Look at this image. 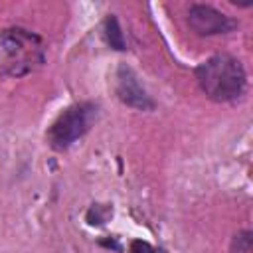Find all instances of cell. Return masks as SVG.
<instances>
[{"label":"cell","instance_id":"6","mask_svg":"<svg viewBox=\"0 0 253 253\" xmlns=\"http://www.w3.org/2000/svg\"><path fill=\"white\" fill-rule=\"evenodd\" d=\"M103 30H105V40H107V43H109L113 49H119V51L126 49V42H125L123 30H121L119 20H117L115 16H107Z\"/></svg>","mask_w":253,"mask_h":253},{"label":"cell","instance_id":"7","mask_svg":"<svg viewBox=\"0 0 253 253\" xmlns=\"http://www.w3.org/2000/svg\"><path fill=\"white\" fill-rule=\"evenodd\" d=\"M229 253H253V233L249 229H241L233 235Z\"/></svg>","mask_w":253,"mask_h":253},{"label":"cell","instance_id":"2","mask_svg":"<svg viewBox=\"0 0 253 253\" xmlns=\"http://www.w3.org/2000/svg\"><path fill=\"white\" fill-rule=\"evenodd\" d=\"M45 63L43 40L20 26L0 32V73L24 77Z\"/></svg>","mask_w":253,"mask_h":253},{"label":"cell","instance_id":"5","mask_svg":"<svg viewBox=\"0 0 253 253\" xmlns=\"http://www.w3.org/2000/svg\"><path fill=\"white\" fill-rule=\"evenodd\" d=\"M117 95L125 105L134 107L138 111L154 109V101L150 99L146 89L138 83V77L134 75V71L126 65H121L117 69Z\"/></svg>","mask_w":253,"mask_h":253},{"label":"cell","instance_id":"3","mask_svg":"<svg viewBox=\"0 0 253 253\" xmlns=\"http://www.w3.org/2000/svg\"><path fill=\"white\" fill-rule=\"evenodd\" d=\"M97 105L95 103H75L67 107L47 128L45 138L53 150H67L75 140H79L95 123Z\"/></svg>","mask_w":253,"mask_h":253},{"label":"cell","instance_id":"1","mask_svg":"<svg viewBox=\"0 0 253 253\" xmlns=\"http://www.w3.org/2000/svg\"><path fill=\"white\" fill-rule=\"evenodd\" d=\"M194 75L206 97L217 103L239 99L247 87L243 63L229 53H215L208 57L196 67Z\"/></svg>","mask_w":253,"mask_h":253},{"label":"cell","instance_id":"8","mask_svg":"<svg viewBox=\"0 0 253 253\" xmlns=\"http://www.w3.org/2000/svg\"><path fill=\"white\" fill-rule=\"evenodd\" d=\"M128 253H166L162 247H154L148 241L142 239H132L128 245Z\"/></svg>","mask_w":253,"mask_h":253},{"label":"cell","instance_id":"4","mask_svg":"<svg viewBox=\"0 0 253 253\" xmlns=\"http://www.w3.org/2000/svg\"><path fill=\"white\" fill-rule=\"evenodd\" d=\"M188 26L194 34L202 38L210 36H219V34H229L237 28V20L231 16L215 10L213 6L208 4H192L188 10Z\"/></svg>","mask_w":253,"mask_h":253}]
</instances>
